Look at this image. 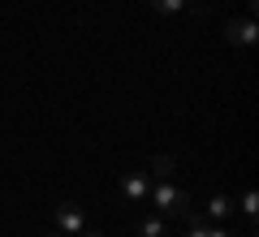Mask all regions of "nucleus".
Segmentation results:
<instances>
[{"mask_svg":"<svg viewBox=\"0 0 259 237\" xmlns=\"http://www.w3.org/2000/svg\"><path fill=\"white\" fill-rule=\"evenodd\" d=\"M151 203H156L164 216H177V220H186L194 211V203H190V194L186 190H177V185H168V181H160L156 190H151Z\"/></svg>","mask_w":259,"mask_h":237,"instance_id":"1","label":"nucleus"},{"mask_svg":"<svg viewBox=\"0 0 259 237\" xmlns=\"http://www.w3.org/2000/svg\"><path fill=\"white\" fill-rule=\"evenodd\" d=\"M255 18H238V22H229V26H225V39H229V43H238V48H250L255 43Z\"/></svg>","mask_w":259,"mask_h":237,"instance_id":"2","label":"nucleus"},{"mask_svg":"<svg viewBox=\"0 0 259 237\" xmlns=\"http://www.w3.org/2000/svg\"><path fill=\"white\" fill-rule=\"evenodd\" d=\"M56 224H61L65 233H82V211H78L74 203H61V207H56Z\"/></svg>","mask_w":259,"mask_h":237,"instance_id":"3","label":"nucleus"},{"mask_svg":"<svg viewBox=\"0 0 259 237\" xmlns=\"http://www.w3.org/2000/svg\"><path fill=\"white\" fill-rule=\"evenodd\" d=\"M121 194H125L130 203L147 199V181H143V177H125V181H121Z\"/></svg>","mask_w":259,"mask_h":237,"instance_id":"4","label":"nucleus"},{"mask_svg":"<svg viewBox=\"0 0 259 237\" xmlns=\"http://www.w3.org/2000/svg\"><path fill=\"white\" fill-rule=\"evenodd\" d=\"M229 211H233V203L225 199V194H216V199L207 203V216H212V220H225V216H229Z\"/></svg>","mask_w":259,"mask_h":237,"instance_id":"5","label":"nucleus"},{"mask_svg":"<svg viewBox=\"0 0 259 237\" xmlns=\"http://www.w3.org/2000/svg\"><path fill=\"white\" fill-rule=\"evenodd\" d=\"M173 168H177V160H173V155H156V160H151V173H156V177H164V181H168V173H173Z\"/></svg>","mask_w":259,"mask_h":237,"instance_id":"6","label":"nucleus"},{"mask_svg":"<svg viewBox=\"0 0 259 237\" xmlns=\"http://www.w3.org/2000/svg\"><path fill=\"white\" fill-rule=\"evenodd\" d=\"M190 237H229L225 228H203V220H194L190 224Z\"/></svg>","mask_w":259,"mask_h":237,"instance_id":"7","label":"nucleus"},{"mask_svg":"<svg viewBox=\"0 0 259 237\" xmlns=\"http://www.w3.org/2000/svg\"><path fill=\"white\" fill-rule=\"evenodd\" d=\"M151 9H160V13H177V9H186V0H151Z\"/></svg>","mask_w":259,"mask_h":237,"instance_id":"8","label":"nucleus"},{"mask_svg":"<svg viewBox=\"0 0 259 237\" xmlns=\"http://www.w3.org/2000/svg\"><path fill=\"white\" fill-rule=\"evenodd\" d=\"M143 237H164V220H147L143 224Z\"/></svg>","mask_w":259,"mask_h":237,"instance_id":"9","label":"nucleus"},{"mask_svg":"<svg viewBox=\"0 0 259 237\" xmlns=\"http://www.w3.org/2000/svg\"><path fill=\"white\" fill-rule=\"evenodd\" d=\"M242 211H246V216H255V211H259V199H255V190H246V199H242Z\"/></svg>","mask_w":259,"mask_h":237,"instance_id":"10","label":"nucleus"},{"mask_svg":"<svg viewBox=\"0 0 259 237\" xmlns=\"http://www.w3.org/2000/svg\"><path fill=\"white\" fill-rule=\"evenodd\" d=\"M82 237H104V233H82Z\"/></svg>","mask_w":259,"mask_h":237,"instance_id":"11","label":"nucleus"}]
</instances>
